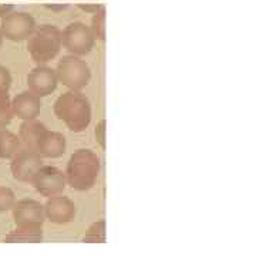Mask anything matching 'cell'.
Returning a JSON list of instances; mask_svg holds the SVG:
<instances>
[{
  "label": "cell",
  "instance_id": "cell-1",
  "mask_svg": "<svg viewBox=\"0 0 256 256\" xmlns=\"http://www.w3.org/2000/svg\"><path fill=\"white\" fill-rule=\"evenodd\" d=\"M54 114L73 132H82L90 126L92 104L80 92H64L54 102Z\"/></svg>",
  "mask_w": 256,
  "mask_h": 256
},
{
  "label": "cell",
  "instance_id": "cell-2",
  "mask_svg": "<svg viewBox=\"0 0 256 256\" xmlns=\"http://www.w3.org/2000/svg\"><path fill=\"white\" fill-rule=\"evenodd\" d=\"M100 158L92 150H77L70 156L67 170H66V181L77 191H88L96 185L100 175Z\"/></svg>",
  "mask_w": 256,
  "mask_h": 256
},
{
  "label": "cell",
  "instance_id": "cell-3",
  "mask_svg": "<svg viewBox=\"0 0 256 256\" xmlns=\"http://www.w3.org/2000/svg\"><path fill=\"white\" fill-rule=\"evenodd\" d=\"M62 30L54 24H42L28 38V52L37 66L54 60L62 50Z\"/></svg>",
  "mask_w": 256,
  "mask_h": 256
},
{
  "label": "cell",
  "instance_id": "cell-4",
  "mask_svg": "<svg viewBox=\"0 0 256 256\" xmlns=\"http://www.w3.org/2000/svg\"><path fill=\"white\" fill-rule=\"evenodd\" d=\"M56 74L58 82L73 92H80L87 87L92 78V70L86 60L73 54L63 56L60 58L56 67Z\"/></svg>",
  "mask_w": 256,
  "mask_h": 256
},
{
  "label": "cell",
  "instance_id": "cell-5",
  "mask_svg": "<svg viewBox=\"0 0 256 256\" xmlns=\"http://www.w3.org/2000/svg\"><path fill=\"white\" fill-rule=\"evenodd\" d=\"M96 37L90 26L82 22H74L62 32V44L70 54L87 56L96 46Z\"/></svg>",
  "mask_w": 256,
  "mask_h": 256
},
{
  "label": "cell",
  "instance_id": "cell-6",
  "mask_svg": "<svg viewBox=\"0 0 256 256\" xmlns=\"http://www.w3.org/2000/svg\"><path fill=\"white\" fill-rule=\"evenodd\" d=\"M36 28V20L30 13L18 10H13L8 16H4L0 23V32L3 34V38L14 43L28 40Z\"/></svg>",
  "mask_w": 256,
  "mask_h": 256
},
{
  "label": "cell",
  "instance_id": "cell-7",
  "mask_svg": "<svg viewBox=\"0 0 256 256\" xmlns=\"http://www.w3.org/2000/svg\"><path fill=\"white\" fill-rule=\"evenodd\" d=\"M43 166V156L30 148L18 150V154L12 158L10 171L13 178L20 182H32L37 171Z\"/></svg>",
  "mask_w": 256,
  "mask_h": 256
},
{
  "label": "cell",
  "instance_id": "cell-8",
  "mask_svg": "<svg viewBox=\"0 0 256 256\" xmlns=\"http://www.w3.org/2000/svg\"><path fill=\"white\" fill-rule=\"evenodd\" d=\"M32 184L40 195L50 198L60 195L64 191L67 181H66V174L62 170L56 166H42L34 175Z\"/></svg>",
  "mask_w": 256,
  "mask_h": 256
},
{
  "label": "cell",
  "instance_id": "cell-9",
  "mask_svg": "<svg viewBox=\"0 0 256 256\" xmlns=\"http://www.w3.org/2000/svg\"><path fill=\"white\" fill-rule=\"evenodd\" d=\"M57 74L54 68L46 64L37 66L28 74V92L36 94L37 97H47L57 88Z\"/></svg>",
  "mask_w": 256,
  "mask_h": 256
},
{
  "label": "cell",
  "instance_id": "cell-10",
  "mask_svg": "<svg viewBox=\"0 0 256 256\" xmlns=\"http://www.w3.org/2000/svg\"><path fill=\"white\" fill-rule=\"evenodd\" d=\"M44 208V216L50 222L57 224V225H64L68 224L76 218L77 208L70 198L56 195L47 198V202L43 205Z\"/></svg>",
  "mask_w": 256,
  "mask_h": 256
},
{
  "label": "cell",
  "instance_id": "cell-11",
  "mask_svg": "<svg viewBox=\"0 0 256 256\" xmlns=\"http://www.w3.org/2000/svg\"><path fill=\"white\" fill-rule=\"evenodd\" d=\"M13 220L18 226L23 225H43L46 220L44 208L34 200H22L16 201L13 206Z\"/></svg>",
  "mask_w": 256,
  "mask_h": 256
},
{
  "label": "cell",
  "instance_id": "cell-12",
  "mask_svg": "<svg viewBox=\"0 0 256 256\" xmlns=\"http://www.w3.org/2000/svg\"><path fill=\"white\" fill-rule=\"evenodd\" d=\"M13 114L18 118L23 120H36L42 111V100L36 94L32 92H22L12 100Z\"/></svg>",
  "mask_w": 256,
  "mask_h": 256
},
{
  "label": "cell",
  "instance_id": "cell-13",
  "mask_svg": "<svg viewBox=\"0 0 256 256\" xmlns=\"http://www.w3.org/2000/svg\"><path fill=\"white\" fill-rule=\"evenodd\" d=\"M66 146H67L66 137L62 132L44 130L43 134L37 140L34 151L40 154V156L58 158L66 152Z\"/></svg>",
  "mask_w": 256,
  "mask_h": 256
},
{
  "label": "cell",
  "instance_id": "cell-14",
  "mask_svg": "<svg viewBox=\"0 0 256 256\" xmlns=\"http://www.w3.org/2000/svg\"><path fill=\"white\" fill-rule=\"evenodd\" d=\"M44 130H47V128L43 122H40L37 120H26L20 126V130H18V140H20L22 144H24L26 148H30V150L34 151L37 140L43 134Z\"/></svg>",
  "mask_w": 256,
  "mask_h": 256
},
{
  "label": "cell",
  "instance_id": "cell-15",
  "mask_svg": "<svg viewBox=\"0 0 256 256\" xmlns=\"http://www.w3.org/2000/svg\"><path fill=\"white\" fill-rule=\"evenodd\" d=\"M42 238V225H23L13 229L4 238V242H40Z\"/></svg>",
  "mask_w": 256,
  "mask_h": 256
},
{
  "label": "cell",
  "instance_id": "cell-16",
  "mask_svg": "<svg viewBox=\"0 0 256 256\" xmlns=\"http://www.w3.org/2000/svg\"><path fill=\"white\" fill-rule=\"evenodd\" d=\"M20 140L8 130H0V158H13L20 150Z\"/></svg>",
  "mask_w": 256,
  "mask_h": 256
},
{
  "label": "cell",
  "instance_id": "cell-17",
  "mask_svg": "<svg viewBox=\"0 0 256 256\" xmlns=\"http://www.w3.org/2000/svg\"><path fill=\"white\" fill-rule=\"evenodd\" d=\"M14 117L9 90L0 88V130H6Z\"/></svg>",
  "mask_w": 256,
  "mask_h": 256
},
{
  "label": "cell",
  "instance_id": "cell-18",
  "mask_svg": "<svg viewBox=\"0 0 256 256\" xmlns=\"http://www.w3.org/2000/svg\"><path fill=\"white\" fill-rule=\"evenodd\" d=\"M92 34L96 37V40L104 42L106 38V8L102 6L98 12L94 13L92 18Z\"/></svg>",
  "mask_w": 256,
  "mask_h": 256
},
{
  "label": "cell",
  "instance_id": "cell-19",
  "mask_svg": "<svg viewBox=\"0 0 256 256\" xmlns=\"http://www.w3.org/2000/svg\"><path fill=\"white\" fill-rule=\"evenodd\" d=\"M104 239H106V222L98 220L88 228L82 240L84 242H104Z\"/></svg>",
  "mask_w": 256,
  "mask_h": 256
},
{
  "label": "cell",
  "instance_id": "cell-20",
  "mask_svg": "<svg viewBox=\"0 0 256 256\" xmlns=\"http://www.w3.org/2000/svg\"><path fill=\"white\" fill-rule=\"evenodd\" d=\"M16 204V195L8 186H0V212L13 210Z\"/></svg>",
  "mask_w": 256,
  "mask_h": 256
},
{
  "label": "cell",
  "instance_id": "cell-21",
  "mask_svg": "<svg viewBox=\"0 0 256 256\" xmlns=\"http://www.w3.org/2000/svg\"><path fill=\"white\" fill-rule=\"evenodd\" d=\"M73 2L80 9L87 13H92V14L102 8V4L98 3V0H73Z\"/></svg>",
  "mask_w": 256,
  "mask_h": 256
},
{
  "label": "cell",
  "instance_id": "cell-22",
  "mask_svg": "<svg viewBox=\"0 0 256 256\" xmlns=\"http://www.w3.org/2000/svg\"><path fill=\"white\" fill-rule=\"evenodd\" d=\"M12 86V73L8 67L0 66V88L9 90Z\"/></svg>",
  "mask_w": 256,
  "mask_h": 256
},
{
  "label": "cell",
  "instance_id": "cell-23",
  "mask_svg": "<svg viewBox=\"0 0 256 256\" xmlns=\"http://www.w3.org/2000/svg\"><path fill=\"white\" fill-rule=\"evenodd\" d=\"M104 127H106V121H101L100 124H98V128L96 130V137H97L102 148L106 146V128Z\"/></svg>",
  "mask_w": 256,
  "mask_h": 256
},
{
  "label": "cell",
  "instance_id": "cell-24",
  "mask_svg": "<svg viewBox=\"0 0 256 256\" xmlns=\"http://www.w3.org/2000/svg\"><path fill=\"white\" fill-rule=\"evenodd\" d=\"M14 10L13 4H4V3H0V18H3L4 16H8L9 13H12Z\"/></svg>",
  "mask_w": 256,
  "mask_h": 256
},
{
  "label": "cell",
  "instance_id": "cell-25",
  "mask_svg": "<svg viewBox=\"0 0 256 256\" xmlns=\"http://www.w3.org/2000/svg\"><path fill=\"white\" fill-rule=\"evenodd\" d=\"M2 44H3V34H2V32H0V48H2Z\"/></svg>",
  "mask_w": 256,
  "mask_h": 256
}]
</instances>
